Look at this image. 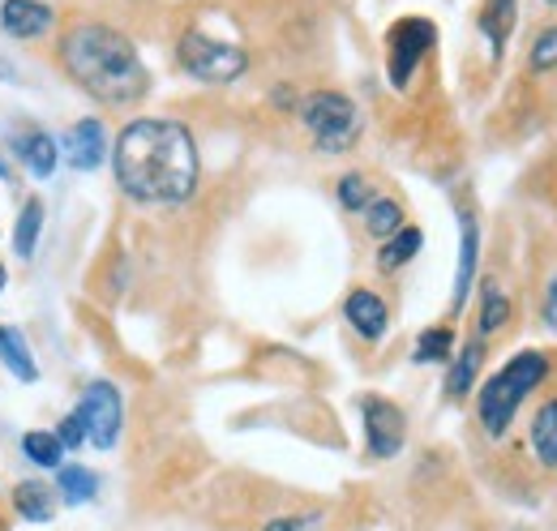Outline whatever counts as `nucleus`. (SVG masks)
Listing matches in <instances>:
<instances>
[{
    "mask_svg": "<svg viewBox=\"0 0 557 531\" xmlns=\"http://www.w3.org/2000/svg\"><path fill=\"white\" fill-rule=\"evenodd\" d=\"M344 318L351 322V331L360 334V338H369V343H377L386 334V326H391L386 300L377 292H369V287H356L348 300H344Z\"/></svg>",
    "mask_w": 557,
    "mask_h": 531,
    "instance_id": "nucleus-9",
    "label": "nucleus"
},
{
    "mask_svg": "<svg viewBox=\"0 0 557 531\" xmlns=\"http://www.w3.org/2000/svg\"><path fill=\"white\" fill-rule=\"evenodd\" d=\"M77 416H82V424H86V437H90L99 450H112L116 437H121V420H125L121 391H116L112 382H90V386L82 391Z\"/></svg>",
    "mask_w": 557,
    "mask_h": 531,
    "instance_id": "nucleus-6",
    "label": "nucleus"
},
{
    "mask_svg": "<svg viewBox=\"0 0 557 531\" xmlns=\"http://www.w3.org/2000/svg\"><path fill=\"white\" fill-rule=\"evenodd\" d=\"M545 326L557 334V279L549 283V292H545Z\"/></svg>",
    "mask_w": 557,
    "mask_h": 531,
    "instance_id": "nucleus-30",
    "label": "nucleus"
},
{
    "mask_svg": "<svg viewBox=\"0 0 557 531\" xmlns=\"http://www.w3.org/2000/svg\"><path fill=\"white\" fill-rule=\"evenodd\" d=\"M541 4H549V9H557V0H541Z\"/></svg>",
    "mask_w": 557,
    "mask_h": 531,
    "instance_id": "nucleus-32",
    "label": "nucleus"
},
{
    "mask_svg": "<svg viewBox=\"0 0 557 531\" xmlns=\"http://www.w3.org/2000/svg\"><path fill=\"white\" fill-rule=\"evenodd\" d=\"M22 450H26V459L39 467H61V437L57 433H48V429H30L26 437H22Z\"/></svg>",
    "mask_w": 557,
    "mask_h": 531,
    "instance_id": "nucleus-23",
    "label": "nucleus"
},
{
    "mask_svg": "<svg viewBox=\"0 0 557 531\" xmlns=\"http://www.w3.org/2000/svg\"><path fill=\"white\" fill-rule=\"evenodd\" d=\"M420 254V232L417 227H399L386 245H382V254H377V262H382V270H399V266H408L412 258Z\"/></svg>",
    "mask_w": 557,
    "mask_h": 531,
    "instance_id": "nucleus-21",
    "label": "nucleus"
},
{
    "mask_svg": "<svg viewBox=\"0 0 557 531\" xmlns=\"http://www.w3.org/2000/svg\"><path fill=\"white\" fill-rule=\"evenodd\" d=\"M364 227H369V236L391 240V236L404 227V206L391 198H373L364 206Z\"/></svg>",
    "mask_w": 557,
    "mask_h": 531,
    "instance_id": "nucleus-19",
    "label": "nucleus"
},
{
    "mask_svg": "<svg viewBox=\"0 0 557 531\" xmlns=\"http://www.w3.org/2000/svg\"><path fill=\"white\" fill-rule=\"evenodd\" d=\"M17 155L26 159V168L35 172V176H52L57 172V141H52V133H26L22 141H17Z\"/></svg>",
    "mask_w": 557,
    "mask_h": 531,
    "instance_id": "nucleus-16",
    "label": "nucleus"
},
{
    "mask_svg": "<svg viewBox=\"0 0 557 531\" xmlns=\"http://www.w3.org/2000/svg\"><path fill=\"white\" fill-rule=\"evenodd\" d=\"M176 57H181V69L185 73H194V77H202V82H236L245 69H249V57H245V48H236V44H223V39H214L207 30H185L181 35V44H176Z\"/></svg>",
    "mask_w": 557,
    "mask_h": 531,
    "instance_id": "nucleus-5",
    "label": "nucleus"
},
{
    "mask_svg": "<svg viewBox=\"0 0 557 531\" xmlns=\"http://www.w3.org/2000/svg\"><path fill=\"white\" fill-rule=\"evenodd\" d=\"M360 411H364V437H369V455L377 459H395L404 450V433H408V420L404 411L382 395L360 398Z\"/></svg>",
    "mask_w": 557,
    "mask_h": 531,
    "instance_id": "nucleus-8",
    "label": "nucleus"
},
{
    "mask_svg": "<svg viewBox=\"0 0 557 531\" xmlns=\"http://www.w3.org/2000/svg\"><path fill=\"white\" fill-rule=\"evenodd\" d=\"M450 347H455V334L446 331V326H433V331L420 334L412 360L417 365H442V360H450Z\"/></svg>",
    "mask_w": 557,
    "mask_h": 531,
    "instance_id": "nucleus-24",
    "label": "nucleus"
},
{
    "mask_svg": "<svg viewBox=\"0 0 557 531\" xmlns=\"http://www.w3.org/2000/svg\"><path fill=\"white\" fill-rule=\"evenodd\" d=\"M532 450L545 467H557V398L541 403V411L532 420Z\"/></svg>",
    "mask_w": 557,
    "mask_h": 531,
    "instance_id": "nucleus-14",
    "label": "nucleus"
},
{
    "mask_svg": "<svg viewBox=\"0 0 557 531\" xmlns=\"http://www.w3.org/2000/svg\"><path fill=\"white\" fill-rule=\"evenodd\" d=\"M4 176H9V168H4V163H0V181H4Z\"/></svg>",
    "mask_w": 557,
    "mask_h": 531,
    "instance_id": "nucleus-31",
    "label": "nucleus"
},
{
    "mask_svg": "<svg viewBox=\"0 0 557 531\" xmlns=\"http://www.w3.org/2000/svg\"><path fill=\"white\" fill-rule=\"evenodd\" d=\"M61 493H65V502L73 506H82V502H90L95 493H99V480L86 471V467H61Z\"/></svg>",
    "mask_w": 557,
    "mask_h": 531,
    "instance_id": "nucleus-25",
    "label": "nucleus"
},
{
    "mask_svg": "<svg viewBox=\"0 0 557 531\" xmlns=\"http://www.w3.org/2000/svg\"><path fill=\"white\" fill-rule=\"evenodd\" d=\"M0 22L13 39H39L52 26V9L44 0H4Z\"/></svg>",
    "mask_w": 557,
    "mask_h": 531,
    "instance_id": "nucleus-11",
    "label": "nucleus"
},
{
    "mask_svg": "<svg viewBox=\"0 0 557 531\" xmlns=\"http://www.w3.org/2000/svg\"><path fill=\"white\" fill-rule=\"evenodd\" d=\"M433 44H437V26L429 17H404V22H395L386 48H391V82L399 90L412 82V73L433 52Z\"/></svg>",
    "mask_w": 557,
    "mask_h": 531,
    "instance_id": "nucleus-7",
    "label": "nucleus"
},
{
    "mask_svg": "<svg viewBox=\"0 0 557 531\" xmlns=\"http://www.w3.org/2000/svg\"><path fill=\"white\" fill-rule=\"evenodd\" d=\"M103 150H108V133L99 121H77L70 133H65V155H70L73 168L90 172L103 163Z\"/></svg>",
    "mask_w": 557,
    "mask_h": 531,
    "instance_id": "nucleus-12",
    "label": "nucleus"
},
{
    "mask_svg": "<svg viewBox=\"0 0 557 531\" xmlns=\"http://www.w3.org/2000/svg\"><path fill=\"white\" fill-rule=\"evenodd\" d=\"M300 121H305L309 137H313L322 150H331V155L348 150L351 141L360 137V112H356V103H351L348 95H339V90H318V95H309V99L300 103Z\"/></svg>",
    "mask_w": 557,
    "mask_h": 531,
    "instance_id": "nucleus-4",
    "label": "nucleus"
},
{
    "mask_svg": "<svg viewBox=\"0 0 557 531\" xmlns=\"http://www.w3.org/2000/svg\"><path fill=\"white\" fill-rule=\"evenodd\" d=\"M545 378H549V356H545V351H519L506 369H497V373L488 378L485 386H481V403H476L488 437H506V433H510V424H515L523 398L532 395Z\"/></svg>",
    "mask_w": 557,
    "mask_h": 531,
    "instance_id": "nucleus-3",
    "label": "nucleus"
},
{
    "mask_svg": "<svg viewBox=\"0 0 557 531\" xmlns=\"http://www.w3.org/2000/svg\"><path fill=\"white\" fill-rule=\"evenodd\" d=\"M116 185L141 206H181L198 189V146L181 121L141 116L116 137Z\"/></svg>",
    "mask_w": 557,
    "mask_h": 531,
    "instance_id": "nucleus-1",
    "label": "nucleus"
},
{
    "mask_svg": "<svg viewBox=\"0 0 557 531\" xmlns=\"http://www.w3.org/2000/svg\"><path fill=\"white\" fill-rule=\"evenodd\" d=\"M57 437H61V446H82V442H86V424H82V416H77V411L61 420Z\"/></svg>",
    "mask_w": 557,
    "mask_h": 531,
    "instance_id": "nucleus-28",
    "label": "nucleus"
},
{
    "mask_svg": "<svg viewBox=\"0 0 557 531\" xmlns=\"http://www.w3.org/2000/svg\"><path fill=\"white\" fill-rule=\"evenodd\" d=\"M510 322V296L488 279L485 296H481V334H497Z\"/></svg>",
    "mask_w": 557,
    "mask_h": 531,
    "instance_id": "nucleus-22",
    "label": "nucleus"
},
{
    "mask_svg": "<svg viewBox=\"0 0 557 531\" xmlns=\"http://www.w3.org/2000/svg\"><path fill=\"white\" fill-rule=\"evenodd\" d=\"M0 356H4V365H9V373H13L17 382H35V378H39L35 356H30L26 338L17 331H4V326H0Z\"/></svg>",
    "mask_w": 557,
    "mask_h": 531,
    "instance_id": "nucleus-17",
    "label": "nucleus"
},
{
    "mask_svg": "<svg viewBox=\"0 0 557 531\" xmlns=\"http://www.w3.org/2000/svg\"><path fill=\"white\" fill-rule=\"evenodd\" d=\"M61 65L86 95L108 108H129L150 90V73L134 39L108 22H73L61 39Z\"/></svg>",
    "mask_w": 557,
    "mask_h": 531,
    "instance_id": "nucleus-2",
    "label": "nucleus"
},
{
    "mask_svg": "<svg viewBox=\"0 0 557 531\" xmlns=\"http://www.w3.org/2000/svg\"><path fill=\"white\" fill-rule=\"evenodd\" d=\"M515 13H519V0H488L485 13H481V30L488 35L493 44V57H502L510 30H515Z\"/></svg>",
    "mask_w": 557,
    "mask_h": 531,
    "instance_id": "nucleus-13",
    "label": "nucleus"
},
{
    "mask_svg": "<svg viewBox=\"0 0 557 531\" xmlns=\"http://www.w3.org/2000/svg\"><path fill=\"white\" fill-rule=\"evenodd\" d=\"M476 254H481V227L472 210H459V274H455V309L468 305V292L476 283Z\"/></svg>",
    "mask_w": 557,
    "mask_h": 531,
    "instance_id": "nucleus-10",
    "label": "nucleus"
},
{
    "mask_svg": "<svg viewBox=\"0 0 557 531\" xmlns=\"http://www.w3.org/2000/svg\"><path fill=\"white\" fill-rule=\"evenodd\" d=\"M339 201H344L348 210H364V206L373 201V189H369V181H364L360 172H348V176L339 181Z\"/></svg>",
    "mask_w": 557,
    "mask_h": 531,
    "instance_id": "nucleus-27",
    "label": "nucleus"
},
{
    "mask_svg": "<svg viewBox=\"0 0 557 531\" xmlns=\"http://www.w3.org/2000/svg\"><path fill=\"white\" fill-rule=\"evenodd\" d=\"M13 502H17V515L30 519V523H48L52 519V489L44 480H22L13 489Z\"/></svg>",
    "mask_w": 557,
    "mask_h": 531,
    "instance_id": "nucleus-15",
    "label": "nucleus"
},
{
    "mask_svg": "<svg viewBox=\"0 0 557 531\" xmlns=\"http://www.w3.org/2000/svg\"><path fill=\"white\" fill-rule=\"evenodd\" d=\"M481 365H485V343H468V347L459 351V360H455L450 378H446V391H450L455 398H463L468 391H472V382H476Z\"/></svg>",
    "mask_w": 557,
    "mask_h": 531,
    "instance_id": "nucleus-18",
    "label": "nucleus"
},
{
    "mask_svg": "<svg viewBox=\"0 0 557 531\" xmlns=\"http://www.w3.org/2000/svg\"><path fill=\"white\" fill-rule=\"evenodd\" d=\"M0 287H4V266H0Z\"/></svg>",
    "mask_w": 557,
    "mask_h": 531,
    "instance_id": "nucleus-33",
    "label": "nucleus"
},
{
    "mask_svg": "<svg viewBox=\"0 0 557 531\" xmlns=\"http://www.w3.org/2000/svg\"><path fill=\"white\" fill-rule=\"evenodd\" d=\"M528 69L532 73H557V26H545L532 48H528Z\"/></svg>",
    "mask_w": 557,
    "mask_h": 531,
    "instance_id": "nucleus-26",
    "label": "nucleus"
},
{
    "mask_svg": "<svg viewBox=\"0 0 557 531\" xmlns=\"http://www.w3.org/2000/svg\"><path fill=\"white\" fill-rule=\"evenodd\" d=\"M39 227H44V201L30 198L26 206H22V214H17V232H13V249H17V258H22V262H26V258H35Z\"/></svg>",
    "mask_w": 557,
    "mask_h": 531,
    "instance_id": "nucleus-20",
    "label": "nucleus"
},
{
    "mask_svg": "<svg viewBox=\"0 0 557 531\" xmlns=\"http://www.w3.org/2000/svg\"><path fill=\"white\" fill-rule=\"evenodd\" d=\"M318 515H309V519H275V523H267L262 531H318Z\"/></svg>",
    "mask_w": 557,
    "mask_h": 531,
    "instance_id": "nucleus-29",
    "label": "nucleus"
}]
</instances>
